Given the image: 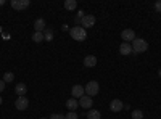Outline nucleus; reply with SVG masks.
I'll return each mask as SVG.
<instances>
[{"instance_id": "20e7f679", "label": "nucleus", "mask_w": 161, "mask_h": 119, "mask_svg": "<svg viewBox=\"0 0 161 119\" xmlns=\"http://www.w3.org/2000/svg\"><path fill=\"white\" fill-rule=\"evenodd\" d=\"M71 95H73V98H76V100H79L80 97H84V95H86L84 85H80V84L73 85V89H71Z\"/></svg>"}, {"instance_id": "7ed1b4c3", "label": "nucleus", "mask_w": 161, "mask_h": 119, "mask_svg": "<svg viewBox=\"0 0 161 119\" xmlns=\"http://www.w3.org/2000/svg\"><path fill=\"white\" fill-rule=\"evenodd\" d=\"M84 90H86V95L87 97H95V95H98V92H100V85H98V82L97 81H90V82H87V85L84 87Z\"/></svg>"}, {"instance_id": "f257e3e1", "label": "nucleus", "mask_w": 161, "mask_h": 119, "mask_svg": "<svg viewBox=\"0 0 161 119\" xmlns=\"http://www.w3.org/2000/svg\"><path fill=\"white\" fill-rule=\"evenodd\" d=\"M69 35H71V39H74V41L82 42V41L87 39V31L82 28V26H74V28L69 29Z\"/></svg>"}, {"instance_id": "ddd939ff", "label": "nucleus", "mask_w": 161, "mask_h": 119, "mask_svg": "<svg viewBox=\"0 0 161 119\" xmlns=\"http://www.w3.org/2000/svg\"><path fill=\"white\" fill-rule=\"evenodd\" d=\"M84 66L86 68H93V66H97V58L93 55H87L84 58Z\"/></svg>"}, {"instance_id": "f8f14e48", "label": "nucleus", "mask_w": 161, "mask_h": 119, "mask_svg": "<svg viewBox=\"0 0 161 119\" xmlns=\"http://www.w3.org/2000/svg\"><path fill=\"white\" fill-rule=\"evenodd\" d=\"M119 53L121 55H130L132 53V45L130 44H127V42H123V44H121L119 45Z\"/></svg>"}, {"instance_id": "39448f33", "label": "nucleus", "mask_w": 161, "mask_h": 119, "mask_svg": "<svg viewBox=\"0 0 161 119\" xmlns=\"http://www.w3.org/2000/svg\"><path fill=\"white\" fill-rule=\"evenodd\" d=\"M97 23V18L93 16V15H86L82 19H80V26H82L84 29H87V28H92L93 24Z\"/></svg>"}, {"instance_id": "4468645a", "label": "nucleus", "mask_w": 161, "mask_h": 119, "mask_svg": "<svg viewBox=\"0 0 161 119\" xmlns=\"http://www.w3.org/2000/svg\"><path fill=\"white\" fill-rule=\"evenodd\" d=\"M15 92H16V95H18V97H26V92H28V87H26V84L19 82V84H16Z\"/></svg>"}, {"instance_id": "aec40b11", "label": "nucleus", "mask_w": 161, "mask_h": 119, "mask_svg": "<svg viewBox=\"0 0 161 119\" xmlns=\"http://www.w3.org/2000/svg\"><path fill=\"white\" fill-rule=\"evenodd\" d=\"M44 41H47V42L53 41V31L52 29H45L44 31Z\"/></svg>"}, {"instance_id": "b1692460", "label": "nucleus", "mask_w": 161, "mask_h": 119, "mask_svg": "<svg viewBox=\"0 0 161 119\" xmlns=\"http://www.w3.org/2000/svg\"><path fill=\"white\" fill-rule=\"evenodd\" d=\"M5 85H7V84L3 82V79H0V94H2V92L5 90Z\"/></svg>"}, {"instance_id": "4be33fe9", "label": "nucleus", "mask_w": 161, "mask_h": 119, "mask_svg": "<svg viewBox=\"0 0 161 119\" xmlns=\"http://www.w3.org/2000/svg\"><path fill=\"white\" fill-rule=\"evenodd\" d=\"M64 119H77V114H76V111H68V114L64 116Z\"/></svg>"}, {"instance_id": "1a4fd4ad", "label": "nucleus", "mask_w": 161, "mask_h": 119, "mask_svg": "<svg viewBox=\"0 0 161 119\" xmlns=\"http://www.w3.org/2000/svg\"><path fill=\"white\" fill-rule=\"evenodd\" d=\"M121 39H123L124 42H134V39H136V32H134L132 29H124L123 32H121Z\"/></svg>"}, {"instance_id": "9d476101", "label": "nucleus", "mask_w": 161, "mask_h": 119, "mask_svg": "<svg viewBox=\"0 0 161 119\" xmlns=\"http://www.w3.org/2000/svg\"><path fill=\"white\" fill-rule=\"evenodd\" d=\"M123 108H124V103L121 101V100H118V98L111 100V103H110V110H111L113 113H119Z\"/></svg>"}, {"instance_id": "5701e85b", "label": "nucleus", "mask_w": 161, "mask_h": 119, "mask_svg": "<svg viewBox=\"0 0 161 119\" xmlns=\"http://www.w3.org/2000/svg\"><path fill=\"white\" fill-rule=\"evenodd\" d=\"M50 119H64V116L63 114H52Z\"/></svg>"}, {"instance_id": "f3484780", "label": "nucleus", "mask_w": 161, "mask_h": 119, "mask_svg": "<svg viewBox=\"0 0 161 119\" xmlns=\"http://www.w3.org/2000/svg\"><path fill=\"white\" fill-rule=\"evenodd\" d=\"M64 8L68 11H73V10L77 8V2H76V0H66V2H64Z\"/></svg>"}, {"instance_id": "0eeeda50", "label": "nucleus", "mask_w": 161, "mask_h": 119, "mask_svg": "<svg viewBox=\"0 0 161 119\" xmlns=\"http://www.w3.org/2000/svg\"><path fill=\"white\" fill-rule=\"evenodd\" d=\"M15 106H16V110H18V111H24V110H28V106H29V100L26 98V97H18V98H16V101H15Z\"/></svg>"}, {"instance_id": "2eb2a0df", "label": "nucleus", "mask_w": 161, "mask_h": 119, "mask_svg": "<svg viewBox=\"0 0 161 119\" xmlns=\"http://www.w3.org/2000/svg\"><path fill=\"white\" fill-rule=\"evenodd\" d=\"M66 108H68L69 111H76L77 108H79V101L76 100V98H68V101H66Z\"/></svg>"}, {"instance_id": "bb28decb", "label": "nucleus", "mask_w": 161, "mask_h": 119, "mask_svg": "<svg viewBox=\"0 0 161 119\" xmlns=\"http://www.w3.org/2000/svg\"><path fill=\"white\" fill-rule=\"evenodd\" d=\"M5 3V0H0V5H3Z\"/></svg>"}, {"instance_id": "412c9836", "label": "nucleus", "mask_w": 161, "mask_h": 119, "mask_svg": "<svg viewBox=\"0 0 161 119\" xmlns=\"http://www.w3.org/2000/svg\"><path fill=\"white\" fill-rule=\"evenodd\" d=\"M130 116H132V119H143V113L140 110H134Z\"/></svg>"}, {"instance_id": "a878e982", "label": "nucleus", "mask_w": 161, "mask_h": 119, "mask_svg": "<svg viewBox=\"0 0 161 119\" xmlns=\"http://www.w3.org/2000/svg\"><path fill=\"white\" fill-rule=\"evenodd\" d=\"M158 77H161V68L158 69Z\"/></svg>"}, {"instance_id": "a211bd4d", "label": "nucleus", "mask_w": 161, "mask_h": 119, "mask_svg": "<svg viewBox=\"0 0 161 119\" xmlns=\"http://www.w3.org/2000/svg\"><path fill=\"white\" fill-rule=\"evenodd\" d=\"M13 81H15V74H13V73H5L3 74V82L5 84H10V82H13Z\"/></svg>"}, {"instance_id": "9b49d317", "label": "nucleus", "mask_w": 161, "mask_h": 119, "mask_svg": "<svg viewBox=\"0 0 161 119\" xmlns=\"http://www.w3.org/2000/svg\"><path fill=\"white\" fill-rule=\"evenodd\" d=\"M34 29H36V32H44L47 28H45V19L44 18H39V19H36L34 21Z\"/></svg>"}, {"instance_id": "393cba45", "label": "nucleus", "mask_w": 161, "mask_h": 119, "mask_svg": "<svg viewBox=\"0 0 161 119\" xmlns=\"http://www.w3.org/2000/svg\"><path fill=\"white\" fill-rule=\"evenodd\" d=\"M155 10H156V11H158V13H159V11H161V0H158V2H156V3H155Z\"/></svg>"}, {"instance_id": "f03ea898", "label": "nucleus", "mask_w": 161, "mask_h": 119, "mask_svg": "<svg viewBox=\"0 0 161 119\" xmlns=\"http://www.w3.org/2000/svg\"><path fill=\"white\" fill-rule=\"evenodd\" d=\"M148 50V44L145 39H134L132 42V53H143Z\"/></svg>"}, {"instance_id": "cd10ccee", "label": "nucleus", "mask_w": 161, "mask_h": 119, "mask_svg": "<svg viewBox=\"0 0 161 119\" xmlns=\"http://www.w3.org/2000/svg\"><path fill=\"white\" fill-rule=\"evenodd\" d=\"M0 105H2V97H0Z\"/></svg>"}, {"instance_id": "6e6552de", "label": "nucleus", "mask_w": 161, "mask_h": 119, "mask_svg": "<svg viewBox=\"0 0 161 119\" xmlns=\"http://www.w3.org/2000/svg\"><path fill=\"white\" fill-rule=\"evenodd\" d=\"M77 101H79V106H80V108H84V110H90V108H92V103H93L92 97H87V95L80 97Z\"/></svg>"}, {"instance_id": "dca6fc26", "label": "nucleus", "mask_w": 161, "mask_h": 119, "mask_svg": "<svg viewBox=\"0 0 161 119\" xmlns=\"http://www.w3.org/2000/svg\"><path fill=\"white\" fill-rule=\"evenodd\" d=\"M86 116H87V119H102V114L98 110H89V113Z\"/></svg>"}, {"instance_id": "c85d7f7f", "label": "nucleus", "mask_w": 161, "mask_h": 119, "mask_svg": "<svg viewBox=\"0 0 161 119\" xmlns=\"http://www.w3.org/2000/svg\"><path fill=\"white\" fill-rule=\"evenodd\" d=\"M42 119H44V117H42Z\"/></svg>"}, {"instance_id": "423d86ee", "label": "nucleus", "mask_w": 161, "mask_h": 119, "mask_svg": "<svg viewBox=\"0 0 161 119\" xmlns=\"http://www.w3.org/2000/svg\"><path fill=\"white\" fill-rule=\"evenodd\" d=\"M29 5H31L29 0H11V7L15 8L16 11H21L24 8H28Z\"/></svg>"}, {"instance_id": "6ab92c4d", "label": "nucleus", "mask_w": 161, "mask_h": 119, "mask_svg": "<svg viewBox=\"0 0 161 119\" xmlns=\"http://www.w3.org/2000/svg\"><path fill=\"white\" fill-rule=\"evenodd\" d=\"M32 41L36 42V44H40L44 41V32H34L32 34Z\"/></svg>"}]
</instances>
